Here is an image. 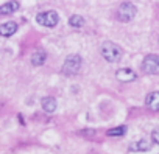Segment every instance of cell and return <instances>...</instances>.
Returning <instances> with one entry per match:
<instances>
[{
  "label": "cell",
  "mask_w": 159,
  "mask_h": 154,
  "mask_svg": "<svg viewBox=\"0 0 159 154\" xmlns=\"http://www.w3.org/2000/svg\"><path fill=\"white\" fill-rule=\"evenodd\" d=\"M100 53L108 62H117V61H120V58L123 55V50L120 48V45H117L111 41H106V42H103V45L100 48Z\"/></svg>",
  "instance_id": "cell-1"
},
{
  "label": "cell",
  "mask_w": 159,
  "mask_h": 154,
  "mask_svg": "<svg viewBox=\"0 0 159 154\" xmlns=\"http://www.w3.org/2000/svg\"><path fill=\"white\" fill-rule=\"evenodd\" d=\"M81 56L80 55H69L62 64V73L64 75H76L81 68Z\"/></svg>",
  "instance_id": "cell-2"
},
{
  "label": "cell",
  "mask_w": 159,
  "mask_h": 154,
  "mask_svg": "<svg viewBox=\"0 0 159 154\" xmlns=\"http://www.w3.org/2000/svg\"><path fill=\"white\" fill-rule=\"evenodd\" d=\"M36 22L42 27H47V28H53L58 25L59 22V16L56 11H44V13H39L36 16Z\"/></svg>",
  "instance_id": "cell-3"
},
{
  "label": "cell",
  "mask_w": 159,
  "mask_h": 154,
  "mask_svg": "<svg viewBox=\"0 0 159 154\" xmlns=\"http://www.w3.org/2000/svg\"><path fill=\"white\" fill-rule=\"evenodd\" d=\"M136 16V7L129 2H125L117 10V19L120 22H131Z\"/></svg>",
  "instance_id": "cell-4"
},
{
  "label": "cell",
  "mask_w": 159,
  "mask_h": 154,
  "mask_svg": "<svg viewBox=\"0 0 159 154\" xmlns=\"http://www.w3.org/2000/svg\"><path fill=\"white\" fill-rule=\"evenodd\" d=\"M142 70L148 75H157L159 73V56L157 55H148L142 61Z\"/></svg>",
  "instance_id": "cell-5"
},
{
  "label": "cell",
  "mask_w": 159,
  "mask_h": 154,
  "mask_svg": "<svg viewBox=\"0 0 159 154\" xmlns=\"http://www.w3.org/2000/svg\"><path fill=\"white\" fill-rule=\"evenodd\" d=\"M116 78L122 83H129V81H134L137 78V75L131 68H120L116 72Z\"/></svg>",
  "instance_id": "cell-6"
},
{
  "label": "cell",
  "mask_w": 159,
  "mask_h": 154,
  "mask_svg": "<svg viewBox=\"0 0 159 154\" xmlns=\"http://www.w3.org/2000/svg\"><path fill=\"white\" fill-rule=\"evenodd\" d=\"M145 104L150 111H159V92H150L145 98Z\"/></svg>",
  "instance_id": "cell-7"
},
{
  "label": "cell",
  "mask_w": 159,
  "mask_h": 154,
  "mask_svg": "<svg viewBox=\"0 0 159 154\" xmlns=\"http://www.w3.org/2000/svg\"><path fill=\"white\" fill-rule=\"evenodd\" d=\"M31 64L33 65H36V67H39V65H44L45 64V61H47V53H45V50H42V48H38L36 51H33V55H31Z\"/></svg>",
  "instance_id": "cell-8"
},
{
  "label": "cell",
  "mask_w": 159,
  "mask_h": 154,
  "mask_svg": "<svg viewBox=\"0 0 159 154\" xmlns=\"http://www.w3.org/2000/svg\"><path fill=\"white\" fill-rule=\"evenodd\" d=\"M17 31V24L16 22H5L0 25V36L3 37H10Z\"/></svg>",
  "instance_id": "cell-9"
},
{
  "label": "cell",
  "mask_w": 159,
  "mask_h": 154,
  "mask_svg": "<svg viewBox=\"0 0 159 154\" xmlns=\"http://www.w3.org/2000/svg\"><path fill=\"white\" fill-rule=\"evenodd\" d=\"M20 7V3L17 2V0H14V2H7L3 3L2 7H0V14L2 16H8V14H13L14 11H17Z\"/></svg>",
  "instance_id": "cell-10"
},
{
  "label": "cell",
  "mask_w": 159,
  "mask_h": 154,
  "mask_svg": "<svg viewBox=\"0 0 159 154\" xmlns=\"http://www.w3.org/2000/svg\"><path fill=\"white\" fill-rule=\"evenodd\" d=\"M41 104H42V109L45 112H48V114H52V112L56 111V100L53 97H44L42 101H41Z\"/></svg>",
  "instance_id": "cell-11"
},
{
  "label": "cell",
  "mask_w": 159,
  "mask_h": 154,
  "mask_svg": "<svg viewBox=\"0 0 159 154\" xmlns=\"http://www.w3.org/2000/svg\"><path fill=\"white\" fill-rule=\"evenodd\" d=\"M150 148H151V142L147 140V139H142V140H139V142H134V143H131V146H129L131 151H148Z\"/></svg>",
  "instance_id": "cell-12"
},
{
  "label": "cell",
  "mask_w": 159,
  "mask_h": 154,
  "mask_svg": "<svg viewBox=\"0 0 159 154\" xmlns=\"http://www.w3.org/2000/svg\"><path fill=\"white\" fill-rule=\"evenodd\" d=\"M84 17L83 16H78V14H75V16H72L70 19H69V24H70V27H73V28H81V27H84Z\"/></svg>",
  "instance_id": "cell-13"
},
{
  "label": "cell",
  "mask_w": 159,
  "mask_h": 154,
  "mask_svg": "<svg viewBox=\"0 0 159 154\" xmlns=\"http://www.w3.org/2000/svg\"><path fill=\"white\" fill-rule=\"evenodd\" d=\"M126 126H117V128H112V129H109L108 131V135L109 137H120V135H123L125 132H126Z\"/></svg>",
  "instance_id": "cell-14"
},
{
  "label": "cell",
  "mask_w": 159,
  "mask_h": 154,
  "mask_svg": "<svg viewBox=\"0 0 159 154\" xmlns=\"http://www.w3.org/2000/svg\"><path fill=\"white\" fill-rule=\"evenodd\" d=\"M151 139H153V142H154V143H157V145H159V128L153 129V132H151Z\"/></svg>",
  "instance_id": "cell-15"
}]
</instances>
